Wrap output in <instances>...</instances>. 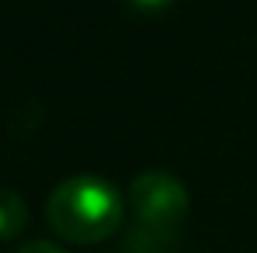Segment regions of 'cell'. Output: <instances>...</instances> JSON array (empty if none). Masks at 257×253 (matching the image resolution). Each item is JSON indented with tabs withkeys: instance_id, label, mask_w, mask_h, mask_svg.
<instances>
[{
	"instance_id": "3957f363",
	"label": "cell",
	"mask_w": 257,
	"mask_h": 253,
	"mask_svg": "<svg viewBox=\"0 0 257 253\" xmlns=\"http://www.w3.org/2000/svg\"><path fill=\"white\" fill-rule=\"evenodd\" d=\"M28 222V208L25 201L11 191V187H0V243L4 239H14Z\"/></svg>"
},
{
	"instance_id": "5b68a950",
	"label": "cell",
	"mask_w": 257,
	"mask_h": 253,
	"mask_svg": "<svg viewBox=\"0 0 257 253\" xmlns=\"http://www.w3.org/2000/svg\"><path fill=\"white\" fill-rule=\"evenodd\" d=\"M18 253H66V250L56 246V243H28V246H21Z\"/></svg>"
},
{
	"instance_id": "6da1fadb",
	"label": "cell",
	"mask_w": 257,
	"mask_h": 253,
	"mask_svg": "<svg viewBox=\"0 0 257 253\" xmlns=\"http://www.w3.org/2000/svg\"><path fill=\"white\" fill-rule=\"evenodd\" d=\"M45 218L66 243H104L122 225V198L108 180L80 173L52 187L45 201Z\"/></svg>"
},
{
	"instance_id": "277c9868",
	"label": "cell",
	"mask_w": 257,
	"mask_h": 253,
	"mask_svg": "<svg viewBox=\"0 0 257 253\" xmlns=\"http://www.w3.org/2000/svg\"><path fill=\"white\" fill-rule=\"evenodd\" d=\"M174 0H128V7H136V11H143V14H157V11H164V7H171Z\"/></svg>"
},
{
	"instance_id": "7a4b0ae2",
	"label": "cell",
	"mask_w": 257,
	"mask_h": 253,
	"mask_svg": "<svg viewBox=\"0 0 257 253\" xmlns=\"http://www.w3.org/2000/svg\"><path fill=\"white\" fill-rule=\"evenodd\" d=\"M128 208L132 218L150 229V232H171L188 218V187L164 173V170H146L128 184Z\"/></svg>"
}]
</instances>
